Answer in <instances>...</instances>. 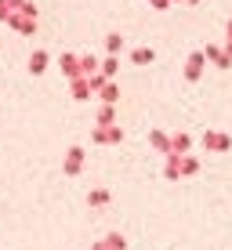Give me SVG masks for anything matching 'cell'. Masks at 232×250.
Segmentation results:
<instances>
[{"label":"cell","instance_id":"1","mask_svg":"<svg viewBox=\"0 0 232 250\" xmlns=\"http://www.w3.org/2000/svg\"><path fill=\"white\" fill-rule=\"evenodd\" d=\"M203 62H207V55H203V51H192V55H189V62H185V80H200Z\"/></svg>","mask_w":232,"mask_h":250},{"label":"cell","instance_id":"2","mask_svg":"<svg viewBox=\"0 0 232 250\" xmlns=\"http://www.w3.org/2000/svg\"><path fill=\"white\" fill-rule=\"evenodd\" d=\"M7 25H15L22 37H33V33H37V19H29V15H19V11L7 19Z\"/></svg>","mask_w":232,"mask_h":250},{"label":"cell","instance_id":"3","mask_svg":"<svg viewBox=\"0 0 232 250\" xmlns=\"http://www.w3.org/2000/svg\"><path fill=\"white\" fill-rule=\"evenodd\" d=\"M58 65H62V73L69 76V80H76V76H80V58H76L73 51H65V55L58 58Z\"/></svg>","mask_w":232,"mask_h":250},{"label":"cell","instance_id":"4","mask_svg":"<svg viewBox=\"0 0 232 250\" xmlns=\"http://www.w3.org/2000/svg\"><path fill=\"white\" fill-rule=\"evenodd\" d=\"M80 167H84V149H80V145H73V149L65 152V174H76Z\"/></svg>","mask_w":232,"mask_h":250},{"label":"cell","instance_id":"5","mask_svg":"<svg viewBox=\"0 0 232 250\" xmlns=\"http://www.w3.org/2000/svg\"><path fill=\"white\" fill-rule=\"evenodd\" d=\"M203 145H207V149H229L232 138L221 134V131H207V134H203Z\"/></svg>","mask_w":232,"mask_h":250},{"label":"cell","instance_id":"6","mask_svg":"<svg viewBox=\"0 0 232 250\" xmlns=\"http://www.w3.org/2000/svg\"><path fill=\"white\" fill-rule=\"evenodd\" d=\"M29 73L33 76H44L47 73V51H33V55H29Z\"/></svg>","mask_w":232,"mask_h":250},{"label":"cell","instance_id":"7","mask_svg":"<svg viewBox=\"0 0 232 250\" xmlns=\"http://www.w3.org/2000/svg\"><path fill=\"white\" fill-rule=\"evenodd\" d=\"M203 55H207V58H211V62L218 65V69H229V65H232V58H229L221 47H214V44H211V47H203Z\"/></svg>","mask_w":232,"mask_h":250},{"label":"cell","instance_id":"8","mask_svg":"<svg viewBox=\"0 0 232 250\" xmlns=\"http://www.w3.org/2000/svg\"><path fill=\"white\" fill-rule=\"evenodd\" d=\"M124 131L120 127H94V142H120Z\"/></svg>","mask_w":232,"mask_h":250},{"label":"cell","instance_id":"9","mask_svg":"<svg viewBox=\"0 0 232 250\" xmlns=\"http://www.w3.org/2000/svg\"><path fill=\"white\" fill-rule=\"evenodd\" d=\"M69 83H73V98L76 102H84L91 94V80H87V76H76V80H69Z\"/></svg>","mask_w":232,"mask_h":250},{"label":"cell","instance_id":"10","mask_svg":"<svg viewBox=\"0 0 232 250\" xmlns=\"http://www.w3.org/2000/svg\"><path fill=\"white\" fill-rule=\"evenodd\" d=\"M152 58H156V51H152V47H134V51H131V62H134V65H149Z\"/></svg>","mask_w":232,"mask_h":250},{"label":"cell","instance_id":"11","mask_svg":"<svg viewBox=\"0 0 232 250\" xmlns=\"http://www.w3.org/2000/svg\"><path fill=\"white\" fill-rule=\"evenodd\" d=\"M116 69H120V62H116V55H109L105 62H102V76H105V80H113V76H116Z\"/></svg>","mask_w":232,"mask_h":250},{"label":"cell","instance_id":"12","mask_svg":"<svg viewBox=\"0 0 232 250\" xmlns=\"http://www.w3.org/2000/svg\"><path fill=\"white\" fill-rule=\"evenodd\" d=\"M94 69H98V58L84 55V58H80V76H94Z\"/></svg>","mask_w":232,"mask_h":250},{"label":"cell","instance_id":"13","mask_svg":"<svg viewBox=\"0 0 232 250\" xmlns=\"http://www.w3.org/2000/svg\"><path fill=\"white\" fill-rule=\"evenodd\" d=\"M98 94H102V102H109V105H113V102L120 98V91H116V83H109V80H105V87H102Z\"/></svg>","mask_w":232,"mask_h":250},{"label":"cell","instance_id":"14","mask_svg":"<svg viewBox=\"0 0 232 250\" xmlns=\"http://www.w3.org/2000/svg\"><path fill=\"white\" fill-rule=\"evenodd\" d=\"M98 124H102V127L113 124V105H109V102H102V109H98Z\"/></svg>","mask_w":232,"mask_h":250},{"label":"cell","instance_id":"15","mask_svg":"<svg viewBox=\"0 0 232 250\" xmlns=\"http://www.w3.org/2000/svg\"><path fill=\"white\" fill-rule=\"evenodd\" d=\"M105 47H109V55H116V51L124 47V37H120V33H109V37H105Z\"/></svg>","mask_w":232,"mask_h":250},{"label":"cell","instance_id":"16","mask_svg":"<svg viewBox=\"0 0 232 250\" xmlns=\"http://www.w3.org/2000/svg\"><path fill=\"white\" fill-rule=\"evenodd\" d=\"M149 138H152V145H156V149H163V152L170 149V142H167V134H163V131H152Z\"/></svg>","mask_w":232,"mask_h":250},{"label":"cell","instance_id":"17","mask_svg":"<svg viewBox=\"0 0 232 250\" xmlns=\"http://www.w3.org/2000/svg\"><path fill=\"white\" fill-rule=\"evenodd\" d=\"M19 15H29V19H37L40 11H37V4H33V0H25V4L19 7Z\"/></svg>","mask_w":232,"mask_h":250},{"label":"cell","instance_id":"18","mask_svg":"<svg viewBox=\"0 0 232 250\" xmlns=\"http://www.w3.org/2000/svg\"><path fill=\"white\" fill-rule=\"evenodd\" d=\"M91 203H94V207H98V203H109V192H105V188H94V192H91Z\"/></svg>","mask_w":232,"mask_h":250},{"label":"cell","instance_id":"19","mask_svg":"<svg viewBox=\"0 0 232 250\" xmlns=\"http://www.w3.org/2000/svg\"><path fill=\"white\" fill-rule=\"evenodd\" d=\"M11 15H15V11H11V4H7V0H0V22H7Z\"/></svg>","mask_w":232,"mask_h":250},{"label":"cell","instance_id":"20","mask_svg":"<svg viewBox=\"0 0 232 250\" xmlns=\"http://www.w3.org/2000/svg\"><path fill=\"white\" fill-rule=\"evenodd\" d=\"M174 149H189V134H178L174 138Z\"/></svg>","mask_w":232,"mask_h":250},{"label":"cell","instance_id":"21","mask_svg":"<svg viewBox=\"0 0 232 250\" xmlns=\"http://www.w3.org/2000/svg\"><path fill=\"white\" fill-rule=\"evenodd\" d=\"M149 4H152V7H160V11H167V7H170V0H149Z\"/></svg>","mask_w":232,"mask_h":250},{"label":"cell","instance_id":"22","mask_svg":"<svg viewBox=\"0 0 232 250\" xmlns=\"http://www.w3.org/2000/svg\"><path fill=\"white\" fill-rule=\"evenodd\" d=\"M225 55H229V58H232V40H229V44H225Z\"/></svg>","mask_w":232,"mask_h":250},{"label":"cell","instance_id":"23","mask_svg":"<svg viewBox=\"0 0 232 250\" xmlns=\"http://www.w3.org/2000/svg\"><path fill=\"white\" fill-rule=\"evenodd\" d=\"M229 40H232V22H229Z\"/></svg>","mask_w":232,"mask_h":250},{"label":"cell","instance_id":"24","mask_svg":"<svg viewBox=\"0 0 232 250\" xmlns=\"http://www.w3.org/2000/svg\"><path fill=\"white\" fill-rule=\"evenodd\" d=\"M189 4H200V0H189Z\"/></svg>","mask_w":232,"mask_h":250}]
</instances>
